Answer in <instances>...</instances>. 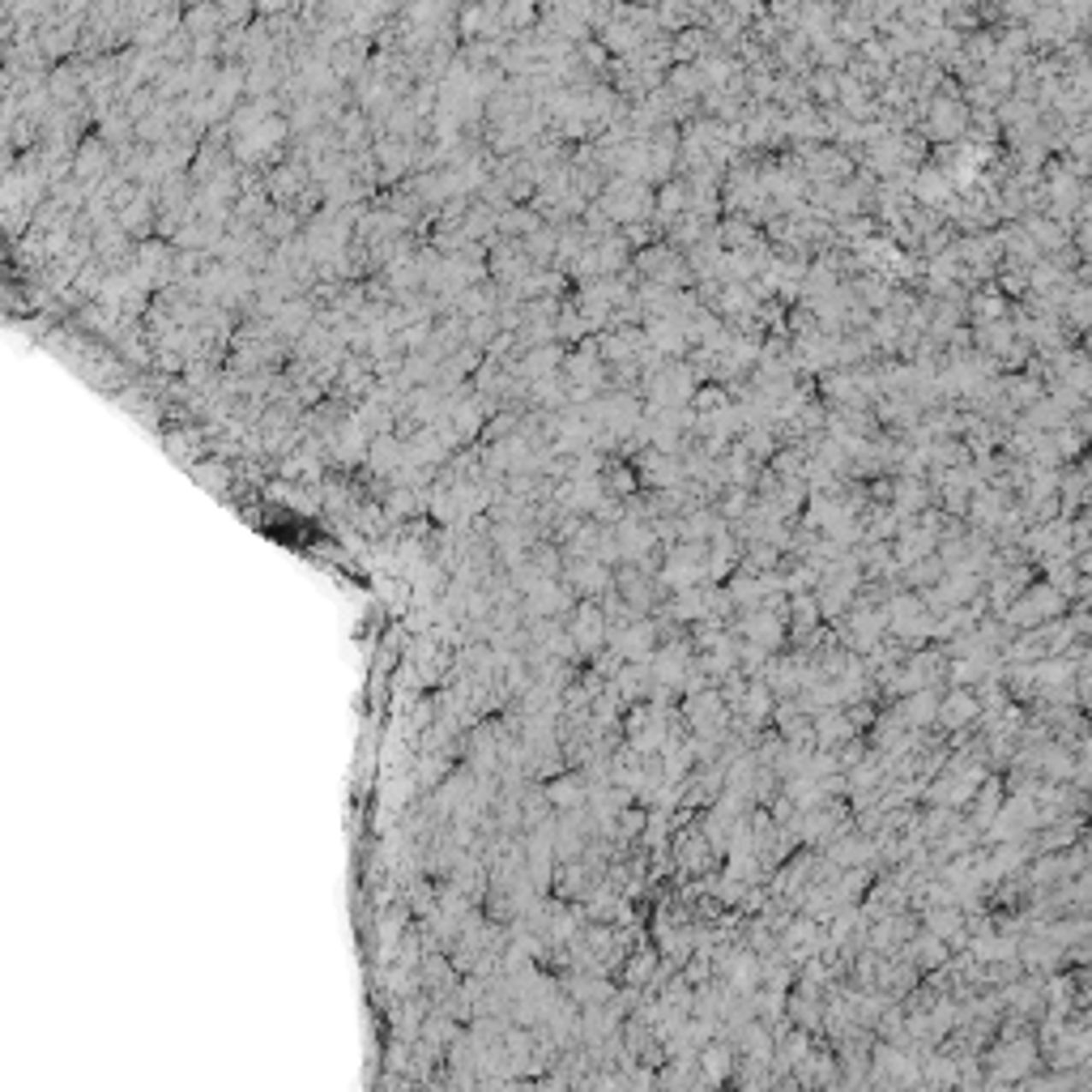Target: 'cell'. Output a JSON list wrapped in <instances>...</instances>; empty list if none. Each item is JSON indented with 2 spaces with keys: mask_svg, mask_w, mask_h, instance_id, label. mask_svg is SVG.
<instances>
[{
  "mask_svg": "<svg viewBox=\"0 0 1092 1092\" xmlns=\"http://www.w3.org/2000/svg\"><path fill=\"white\" fill-rule=\"evenodd\" d=\"M581 798H585V785H581V781H572V776H564V781L546 785V802H551V806H559V811L581 806Z\"/></svg>",
  "mask_w": 1092,
  "mask_h": 1092,
  "instance_id": "6da1fadb",
  "label": "cell"
},
{
  "mask_svg": "<svg viewBox=\"0 0 1092 1092\" xmlns=\"http://www.w3.org/2000/svg\"><path fill=\"white\" fill-rule=\"evenodd\" d=\"M572 636H576V645H598V636H602V619H598V611H576V619H572Z\"/></svg>",
  "mask_w": 1092,
  "mask_h": 1092,
  "instance_id": "7a4b0ae2",
  "label": "cell"
}]
</instances>
